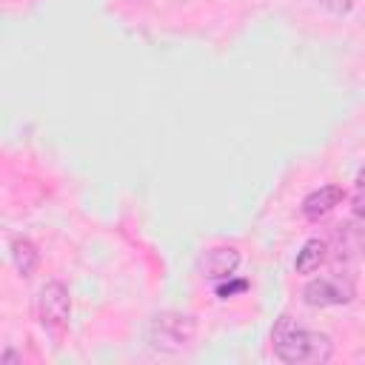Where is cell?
<instances>
[{"label":"cell","instance_id":"cell-11","mask_svg":"<svg viewBox=\"0 0 365 365\" xmlns=\"http://www.w3.org/2000/svg\"><path fill=\"white\" fill-rule=\"evenodd\" d=\"M354 214L365 220V191H359V197L354 200Z\"/></svg>","mask_w":365,"mask_h":365},{"label":"cell","instance_id":"cell-13","mask_svg":"<svg viewBox=\"0 0 365 365\" xmlns=\"http://www.w3.org/2000/svg\"><path fill=\"white\" fill-rule=\"evenodd\" d=\"M356 188H359V191H365V165L356 171Z\"/></svg>","mask_w":365,"mask_h":365},{"label":"cell","instance_id":"cell-6","mask_svg":"<svg viewBox=\"0 0 365 365\" xmlns=\"http://www.w3.org/2000/svg\"><path fill=\"white\" fill-rule=\"evenodd\" d=\"M342 200H345V191H342L339 185H322V188L311 191V194L302 200V214H305V220L319 222V220H325Z\"/></svg>","mask_w":365,"mask_h":365},{"label":"cell","instance_id":"cell-12","mask_svg":"<svg viewBox=\"0 0 365 365\" xmlns=\"http://www.w3.org/2000/svg\"><path fill=\"white\" fill-rule=\"evenodd\" d=\"M20 362H23V359H20L14 351H6V354L0 356V365H20Z\"/></svg>","mask_w":365,"mask_h":365},{"label":"cell","instance_id":"cell-2","mask_svg":"<svg viewBox=\"0 0 365 365\" xmlns=\"http://www.w3.org/2000/svg\"><path fill=\"white\" fill-rule=\"evenodd\" d=\"M197 336V319L180 311H163L151 319L148 325V342L157 351L165 354H177L182 348H188Z\"/></svg>","mask_w":365,"mask_h":365},{"label":"cell","instance_id":"cell-3","mask_svg":"<svg viewBox=\"0 0 365 365\" xmlns=\"http://www.w3.org/2000/svg\"><path fill=\"white\" fill-rule=\"evenodd\" d=\"M354 297V285L342 277H319L311 279L302 288V299L311 308H328V305H345Z\"/></svg>","mask_w":365,"mask_h":365},{"label":"cell","instance_id":"cell-9","mask_svg":"<svg viewBox=\"0 0 365 365\" xmlns=\"http://www.w3.org/2000/svg\"><path fill=\"white\" fill-rule=\"evenodd\" d=\"M248 291V282L245 279H225V282H220L217 285V297L220 299H228V297H234V294H245Z\"/></svg>","mask_w":365,"mask_h":365},{"label":"cell","instance_id":"cell-7","mask_svg":"<svg viewBox=\"0 0 365 365\" xmlns=\"http://www.w3.org/2000/svg\"><path fill=\"white\" fill-rule=\"evenodd\" d=\"M325 251H328L325 240H319V237L308 240V242L302 245V251H297V262H294L297 274H314V271L325 262Z\"/></svg>","mask_w":365,"mask_h":365},{"label":"cell","instance_id":"cell-5","mask_svg":"<svg viewBox=\"0 0 365 365\" xmlns=\"http://www.w3.org/2000/svg\"><path fill=\"white\" fill-rule=\"evenodd\" d=\"M237 265H240V251L234 245H217L200 257L197 268L205 279H228V277H234Z\"/></svg>","mask_w":365,"mask_h":365},{"label":"cell","instance_id":"cell-1","mask_svg":"<svg viewBox=\"0 0 365 365\" xmlns=\"http://www.w3.org/2000/svg\"><path fill=\"white\" fill-rule=\"evenodd\" d=\"M271 339H274V354L282 362H291V365H297V362H328L331 354H334L331 336L299 328V325H294L291 317H279V322L274 325Z\"/></svg>","mask_w":365,"mask_h":365},{"label":"cell","instance_id":"cell-8","mask_svg":"<svg viewBox=\"0 0 365 365\" xmlns=\"http://www.w3.org/2000/svg\"><path fill=\"white\" fill-rule=\"evenodd\" d=\"M37 259H40V254H37L34 242H29L26 237L11 240V262H14L20 277H31L34 268H37Z\"/></svg>","mask_w":365,"mask_h":365},{"label":"cell","instance_id":"cell-10","mask_svg":"<svg viewBox=\"0 0 365 365\" xmlns=\"http://www.w3.org/2000/svg\"><path fill=\"white\" fill-rule=\"evenodd\" d=\"M328 11H334V14H348L351 11V6H354V0H319Z\"/></svg>","mask_w":365,"mask_h":365},{"label":"cell","instance_id":"cell-4","mask_svg":"<svg viewBox=\"0 0 365 365\" xmlns=\"http://www.w3.org/2000/svg\"><path fill=\"white\" fill-rule=\"evenodd\" d=\"M68 314H71L68 288L63 282H46L37 297V319L48 328H60V325H66Z\"/></svg>","mask_w":365,"mask_h":365}]
</instances>
